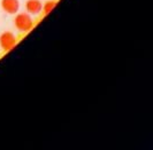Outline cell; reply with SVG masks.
<instances>
[{
  "label": "cell",
  "mask_w": 153,
  "mask_h": 150,
  "mask_svg": "<svg viewBox=\"0 0 153 150\" xmlns=\"http://www.w3.org/2000/svg\"><path fill=\"white\" fill-rule=\"evenodd\" d=\"M14 25L21 33H27L33 28V20L29 13H16Z\"/></svg>",
  "instance_id": "cell-1"
},
{
  "label": "cell",
  "mask_w": 153,
  "mask_h": 150,
  "mask_svg": "<svg viewBox=\"0 0 153 150\" xmlns=\"http://www.w3.org/2000/svg\"><path fill=\"white\" fill-rule=\"evenodd\" d=\"M17 44V37L10 31H5L0 35V47L2 51L8 52Z\"/></svg>",
  "instance_id": "cell-2"
},
{
  "label": "cell",
  "mask_w": 153,
  "mask_h": 150,
  "mask_svg": "<svg viewBox=\"0 0 153 150\" xmlns=\"http://www.w3.org/2000/svg\"><path fill=\"white\" fill-rule=\"evenodd\" d=\"M0 6L5 13L9 15H15L20 10V0H1Z\"/></svg>",
  "instance_id": "cell-3"
},
{
  "label": "cell",
  "mask_w": 153,
  "mask_h": 150,
  "mask_svg": "<svg viewBox=\"0 0 153 150\" xmlns=\"http://www.w3.org/2000/svg\"><path fill=\"white\" fill-rule=\"evenodd\" d=\"M25 9H27V13H29L30 15H39L43 9V2L40 0H27Z\"/></svg>",
  "instance_id": "cell-4"
},
{
  "label": "cell",
  "mask_w": 153,
  "mask_h": 150,
  "mask_svg": "<svg viewBox=\"0 0 153 150\" xmlns=\"http://www.w3.org/2000/svg\"><path fill=\"white\" fill-rule=\"evenodd\" d=\"M55 6H56V1H54V0H48V1H46L45 4L43 5L42 12H44V14L47 15V14H50L54 8H55Z\"/></svg>",
  "instance_id": "cell-5"
}]
</instances>
